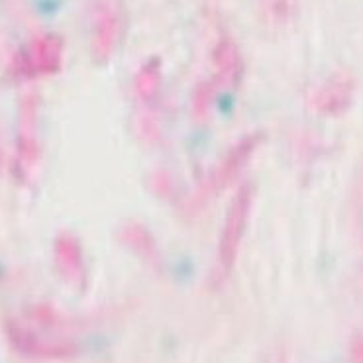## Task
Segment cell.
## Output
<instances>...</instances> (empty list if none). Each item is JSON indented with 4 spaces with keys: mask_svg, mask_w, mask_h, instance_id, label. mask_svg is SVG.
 <instances>
[{
    "mask_svg": "<svg viewBox=\"0 0 363 363\" xmlns=\"http://www.w3.org/2000/svg\"><path fill=\"white\" fill-rule=\"evenodd\" d=\"M116 38V20L110 12H104L101 16V28H99V35H96V50L108 51L114 43Z\"/></svg>",
    "mask_w": 363,
    "mask_h": 363,
    "instance_id": "cell-2",
    "label": "cell"
},
{
    "mask_svg": "<svg viewBox=\"0 0 363 363\" xmlns=\"http://www.w3.org/2000/svg\"><path fill=\"white\" fill-rule=\"evenodd\" d=\"M60 40H55L51 35L40 38L26 51L24 69L32 75H35V73H50L60 65Z\"/></svg>",
    "mask_w": 363,
    "mask_h": 363,
    "instance_id": "cell-1",
    "label": "cell"
},
{
    "mask_svg": "<svg viewBox=\"0 0 363 363\" xmlns=\"http://www.w3.org/2000/svg\"><path fill=\"white\" fill-rule=\"evenodd\" d=\"M355 357H357V359H359V362L363 363V342H362V344H359V347L355 350Z\"/></svg>",
    "mask_w": 363,
    "mask_h": 363,
    "instance_id": "cell-3",
    "label": "cell"
}]
</instances>
